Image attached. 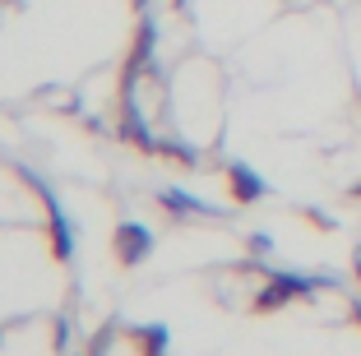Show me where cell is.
<instances>
[{"mask_svg":"<svg viewBox=\"0 0 361 356\" xmlns=\"http://www.w3.org/2000/svg\"><path fill=\"white\" fill-rule=\"evenodd\" d=\"M357 278H361V250H357Z\"/></svg>","mask_w":361,"mask_h":356,"instance_id":"9","label":"cell"},{"mask_svg":"<svg viewBox=\"0 0 361 356\" xmlns=\"http://www.w3.org/2000/svg\"><path fill=\"white\" fill-rule=\"evenodd\" d=\"M357 319H361V305H357Z\"/></svg>","mask_w":361,"mask_h":356,"instance_id":"12","label":"cell"},{"mask_svg":"<svg viewBox=\"0 0 361 356\" xmlns=\"http://www.w3.org/2000/svg\"><path fill=\"white\" fill-rule=\"evenodd\" d=\"M250 250H255V254H269V250H274V236H250Z\"/></svg>","mask_w":361,"mask_h":356,"instance_id":"7","label":"cell"},{"mask_svg":"<svg viewBox=\"0 0 361 356\" xmlns=\"http://www.w3.org/2000/svg\"><path fill=\"white\" fill-rule=\"evenodd\" d=\"M227 185H232V195L241 204H250V200H259V195H264V180L245 167V162H227Z\"/></svg>","mask_w":361,"mask_h":356,"instance_id":"4","label":"cell"},{"mask_svg":"<svg viewBox=\"0 0 361 356\" xmlns=\"http://www.w3.org/2000/svg\"><path fill=\"white\" fill-rule=\"evenodd\" d=\"M56 347H70V324L65 319H56Z\"/></svg>","mask_w":361,"mask_h":356,"instance_id":"8","label":"cell"},{"mask_svg":"<svg viewBox=\"0 0 361 356\" xmlns=\"http://www.w3.org/2000/svg\"><path fill=\"white\" fill-rule=\"evenodd\" d=\"M135 5H139V10H144V5H149V0H135Z\"/></svg>","mask_w":361,"mask_h":356,"instance_id":"10","label":"cell"},{"mask_svg":"<svg viewBox=\"0 0 361 356\" xmlns=\"http://www.w3.org/2000/svg\"><path fill=\"white\" fill-rule=\"evenodd\" d=\"M37 195H42L47 218H51V250H56V259H70V254H75V231H70V218L61 213V204H56V195L47 185H37Z\"/></svg>","mask_w":361,"mask_h":356,"instance_id":"3","label":"cell"},{"mask_svg":"<svg viewBox=\"0 0 361 356\" xmlns=\"http://www.w3.org/2000/svg\"><path fill=\"white\" fill-rule=\"evenodd\" d=\"M176 5H180V10H185V5H190V0H176Z\"/></svg>","mask_w":361,"mask_h":356,"instance_id":"11","label":"cell"},{"mask_svg":"<svg viewBox=\"0 0 361 356\" xmlns=\"http://www.w3.org/2000/svg\"><path fill=\"white\" fill-rule=\"evenodd\" d=\"M162 209L180 213V218H185V213H213L209 204H200L195 195H185V190H162Z\"/></svg>","mask_w":361,"mask_h":356,"instance_id":"5","label":"cell"},{"mask_svg":"<svg viewBox=\"0 0 361 356\" xmlns=\"http://www.w3.org/2000/svg\"><path fill=\"white\" fill-rule=\"evenodd\" d=\"M319 287V278H306V273H269V287L255 296V310H278V305L297 301V296H310Z\"/></svg>","mask_w":361,"mask_h":356,"instance_id":"1","label":"cell"},{"mask_svg":"<svg viewBox=\"0 0 361 356\" xmlns=\"http://www.w3.org/2000/svg\"><path fill=\"white\" fill-rule=\"evenodd\" d=\"M139 338H144V352H149V356H162V352H167V329H162V324L144 329Z\"/></svg>","mask_w":361,"mask_h":356,"instance_id":"6","label":"cell"},{"mask_svg":"<svg viewBox=\"0 0 361 356\" xmlns=\"http://www.w3.org/2000/svg\"><path fill=\"white\" fill-rule=\"evenodd\" d=\"M153 254V231L139 227V222H126L116 227V259L121 264H144Z\"/></svg>","mask_w":361,"mask_h":356,"instance_id":"2","label":"cell"}]
</instances>
